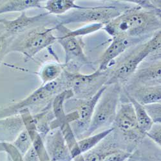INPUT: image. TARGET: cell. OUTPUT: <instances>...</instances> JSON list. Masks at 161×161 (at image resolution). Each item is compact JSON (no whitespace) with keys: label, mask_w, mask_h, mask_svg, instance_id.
I'll return each mask as SVG.
<instances>
[{"label":"cell","mask_w":161,"mask_h":161,"mask_svg":"<svg viewBox=\"0 0 161 161\" xmlns=\"http://www.w3.org/2000/svg\"><path fill=\"white\" fill-rule=\"evenodd\" d=\"M160 12L146 10L138 6L123 12L103 26L114 37L144 38L160 31Z\"/></svg>","instance_id":"obj_1"},{"label":"cell","mask_w":161,"mask_h":161,"mask_svg":"<svg viewBox=\"0 0 161 161\" xmlns=\"http://www.w3.org/2000/svg\"><path fill=\"white\" fill-rule=\"evenodd\" d=\"M160 46L161 34L160 31H158L154 33L148 42L134 49L109 71L108 79L106 85L119 84L125 86L147 56L160 59Z\"/></svg>","instance_id":"obj_2"},{"label":"cell","mask_w":161,"mask_h":161,"mask_svg":"<svg viewBox=\"0 0 161 161\" xmlns=\"http://www.w3.org/2000/svg\"><path fill=\"white\" fill-rule=\"evenodd\" d=\"M120 92L121 87L120 85H107L96 104L90 127L85 137L95 133L97 130L111 128L109 126L113 125L114 122L118 109Z\"/></svg>","instance_id":"obj_3"},{"label":"cell","mask_w":161,"mask_h":161,"mask_svg":"<svg viewBox=\"0 0 161 161\" xmlns=\"http://www.w3.org/2000/svg\"><path fill=\"white\" fill-rule=\"evenodd\" d=\"M53 28L37 26L20 35L13 43L10 51L21 52L26 59H31L44 48L58 42V37L53 34Z\"/></svg>","instance_id":"obj_4"},{"label":"cell","mask_w":161,"mask_h":161,"mask_svg":"<svg viewBox=\"0 0 161 161\" xmlns=\"http://www.w3.org/2000/svg\"><path fill=\"white\" fill-rule=\"evenodd\" d=\"M114 130L120 136L125 144L134 145L140 143L146 137L145 133L139 126L132 104L128 102L120 104L113 123Z\"/></svg>","instance_id":"obj_5"},{"label":"cell","mask_w":161,"mask_h":161,"mask_svg":"<svg viewBox=\"0 0 161 161\" xmlns=\"http://www.w3.org/2000/svg\"><path fill=\"white\" fill-rule=\"evenodd\" d=\"M69 89L73 91L76 99H88L92 97L104 85L109 77L108 70L101 72L98 69L91 74L85 75L79 72H70L63 69Z\"/></svg>","instance_id":"obj_6"},{"label":"cell","mask_w":161,"mask_h":161,"mask_svg":"<svg viewBox=\"0 0 161 161\" xmlns=\"http://www.w3.org/2000/svg\"><path fill=\"white\" fill-rule=\"evenodd\" d=\"M123 12L118 7L112 5L99 6L94 7H84L75 9L69 14L58 16L59 25H64L74 23H98L105 25L118 17Z\"/></svg>","instance_id":"obj_7"},{"label":"cell","mask_w":161,"mask_h":161,"mask_svg":"<svg viewBox=\"0 0 161 161\" xmlns=\"http://www.w3.org/2000/svg\"><path fill=\"white\" fill-rule=\"evenodd\" d=\"M107 85L103 86L92 97L88 99H75V104L78 118L70 124L77 140L85 137L92 120L96 104L104 92Z\"/></svg>","instance_id":"obj_8"},{"label":"cell","mask_w":161,"mask_h":161,"mask_svg":"<svg viewBox=\"0 0 161 161\" xmlns=\"http://www.w3.org/2000/svg\"><path fill=\"white\" fill-rule=\"evenodd\" d=\"M58 42L63 48L65 52V63L63 64V69L67 71L79 72L77 69L88 62L83 51L81 43L74 37L64 34L62 37H58Z\"/></svg>","instance_id":"obj_9"},{"label":"cell","mask_w":161,"mask_h":161,"mask_svg":"<svg viewBox=\"0 0 161 161\" xmlns=\"http://www.w3.org/2000/svg\"><path fill=\"white\" fill-rule=\"evenodd\" d=\"M44 140L45 147L52 161H72L60 127L51 130Z\"/></svg>","instance_id":"obj_10"},{"label":"cell","mask_w":161,"mask_h":161,"mask_svg":"<svg viewBox=\"0 0 161 161\" xmlns=\"http://www.w3.org/2000/svg\"><path fill=\"white\" fill-rule=\"evenodd\" d=\"M48 15L47 12L34 16H28L25 12H23L19 17L14 19H0V25L3 26L5 32L2 36L9 37L21 35L22 33L31 29L34 26H36V24L45 19Z\"/></svg>","instance_id":"obj_11"},{"label":"cell","mask_w":161,"mask_h":161,"mask_svg":"<svg viewBox=\"0 0 161 161\" xmlns=\"http://www.w3.org/2000/svg\"><path fill=\"white\" fill-rule=\"evenodd\" d=\"M144 38L114 37L113 41L101 58L98 70L104 72L108 70L111 63L128 48L142 42Z\"/></svg>","instance_id":"obj_12"},{"label":"cell","mask_w":161,"mask_h":161,"mask_svg":"<svg viewBox=\"0 0 161 161\" xmlns=\"http://www.w3.org/2000/svg\"><path fill=\"white\" fill-rule=\"evenodd\" d=\"M160 59L153 60L150 64H145L143 67L138 69L134 72L125 85H142L157 86L160 85L161 77Z\"/></svg>","instance_id":"obj_13"},{"label":"cell","mask_w":161,"mask_h":161,"mask_svg":"<svg viewBox=\"0 0 161 161\" xmlns=\"http://www.w3.org/2000/svg\"><path fill=\"white\" fill-rule=\"evenodd\" d=\"M125 93L142 105L160 103L161 85H126Z\"/></svg>","instance_id":"obj_14"},{"label":"cell","mask_w":161,"mask_h":161,"mask_svg":"<svg viewBox=\"0 0 161 161\" xmlns=\"http://www.w3.org/2000/svg\"><path fill=\"white\" fill-rule=\"evenodd\" d=\"M53 96V95L48 92L42 85L41 87L34 91L29 97L7 109L5 110V113L8 114H16L19 113L21 110L25 108L29 109V107L36 106L47 103V101H49Z\"/></svg>","instance_id":"obj_15"},{"label":"cell","mask_w":161,"mask_h":161,"mask_svg":"<svg viewBox=\"0 0 161 161\" xmlns=\"http://www.w3.org/2000/svg\"><path fill=\"white\" fill-rule=\"evenodd\" d=\"M74 96L73 91L70 90H67L63 91L56 96L52 102V112L56 118V120L52 122V124H56V128L60 127V126L66 122V114L64 111V103L66 99H69L70 97Z\"/></svg>","instance_id":"obj_16"},{"label":"cell","mask_w":161,"mask_h":161,"mask_svg":"<svg viewBox=\"0 0 161 161\" xmlns=\"http://www.w3.org/2000/svg\"><path fill=\"white\" fill-rule=\"evenodd\" d=\"M42 8L41 1L39 0H14L8 1L0 5V14L8 12H25L31 8Z\"/></svg>","instance_id":"obj_17"},{"label":"cell","mask_w":161,"mask_h":161,"mask_svg":"<svg viewBox=\"0 0 161 161\" xmlns=\"http://www.w3.org/2000/svg\"><path fill=\"white\" fill-rule=\"evenodd\" d=\"M84 7L77 5L72 0H50L43 8L48 11V14L61 16L69 10L81 9Z\"/></svg>","instance_id":"obj_18"},{"label":"cell","mask_w":161,"mask_h":161,"mask_svg":"<svg viewBox=\"0 0 161 161\" xmlns=\"http://www.w3.org/2000/svg\"><path fill=\"white\" fill-rule=\"evenodd\" d=\"M114 130L113 128L104 130L93 135H91L86 137L78 141L77 144L80 152L82 154L92 150L98 145L105 137L108 136Z\"/></svg>","instance_id":"obj_19"},{"label":"cell","mask_w":161,"mask_h":161,"mask_svg":"<svg viewBox=\"0 0 161 161\" xmlns=\"http://www.w3.org/2000/svg\"><path fill=\"white\" fill-rule=\"evenodd\" d=\"M63 72V65L55 62H48L42 66L38 75L42 80L43 85H45L59 78Z\"/></svg>","instance_id":"obj_20"},{"label":"cell","mask_w":161,"mask_h":161,"mask_svg":"<svg viewBox=\"0 0 161 161\" xmlns=\"http://www.w3.org/2000/svg\"><path fill=\"white\" fill-rule=\"evenodd\" d=\"M126 96H127L128 101L132 104L133 106L139 128L146 135V133L150 129L152 125L153 124V121L148 115L147 114L143 105L139 104L128 95L126 94Z\"/></svg>","instance_id":"obj_21"},{"label":"cell","mask_w":161,"mask_h":161,"mask_svg":"<svg viewBox=\"0 0 161 161\" xmlns=\"http://www.w3.org/2000/svg\"><path fill=\"white\" fill-rule=\"evenodd\" d=\"M60 128L65 142L69 147L72 158L80 154H82L80 152L77 144L78 141L74 136L70 124L65 122L60 126Z\"/></svg>","instance_id":"obj_22"},{"label":"cell","mask_w":161,"mask_h":161,"mask_svg":"<svg viewBox=\"0 0 161 161\" xmlns=\"http://www.w3.org/2000/svg\"><path fill=\"white\" fill-rule=\"evenodd\" d=\"M33 145V141L29 133L25 128L19 134L16 138L13 146L15 147L20 155L23 157Z\"/></svg>","instance_id":"obj_23"},{"label":"cell","mask_w":161,"mask_h":161,"mask_svg":"<svg viewBox=\"0 0 161 161\" xmlns=\"http://www.w3.org/2000/svg\"><path fill=\"white\" fill-rule=\"evenodd\" d=\"M144 108L153 123L161 122V103H156L144 105Z\"/></svg>","instance_id":"obj_24"},{"label":"cell","mask_w":161,"mask_h":161,"mask_svg":"<svg viewBox=\"0 0 161 161\" xmlns=\"http://www.w3.org/2000/svg\"><path fill=\"white\" fill-rule=\"evenodd\" d=\"M132 153L125 150H117L106 155L101 161H125L130 158Z\"/></svg>","instance_id":"obj_25"},{"label":"cell","mask_w":161,"mask_h":161,"mask_svg":"<svg viewBox=\"0 0 161 161\" xmlns=\"http://www.w3.org/2000/svg\"><path fill=\"white\" fill-rule=\"evenodd\" d=\"M146 136L153 141L157 146L161 144V125L160 123H153L150 129L146 133Z\"/></svg>","instance_id":"obj_26"},{"label":"cell","mask_w":161,"mask_h":161,"mask_svg":"<svg viewBox=\"0 0 161 161\" xmlns=\"http://www.w3.org/2000/svg\"><path fill=\"white\" fill-rule=\"evenodd\" d=\"M23 157V161H40L34 147H33V145L31 148L26 152V153Z\"/></svg>","instance_id":"obj_27"},{"label":"cell","mask_w":161,"mask_h":161,"mask_svg":"<svg viewBox=\"0 0 161 161\" xmlns=\"http://www.w3.org/2000/svg\"><path fill=\"white\" fill-rule=\"evenodd\" d=\"M72 161H85L83 154H80L72 158Z\"/></svg>","instance_id":"obj_28"},{"label":"cell","mask_w":161,"mask_h":161,"mask_svg":"<svg viewBox=\"0 0 161 161\" xmlns=\"http://www.w3.org/2000/svg\"><path fill=\"white\" fill-rule=\"evenodd\" d=\"M128 161H138V160H137V158H136V157H133V153H132L131 156L130 158H128Z\"/></svg>","instance_id":"obj_29"}]
</instances>
